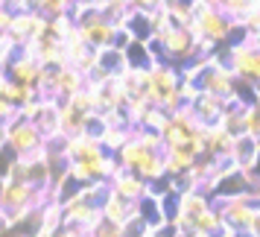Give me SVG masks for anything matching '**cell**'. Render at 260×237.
Returning <instances> with one entry per match:
<instances>
[{
	"mask_svg": "<svg viewBox=\"0 0 260 237\" xmlns=\"http://www.w3.org/2000/svg\"><path fill=\"white\" fill-rule=\"evenodd\" d=\"M6 143L15 150V155H26L36 153L44 146V132L36 120H26L21 114H15L9 123H6Z\"/></svg>",
	"mask_w": 260,
	"mask_h": 237,
	"instance_id": "obj_1",
	"label": "cell"
},
{
	"mask_svg": "<svg viewBox=\"0 0 260 237\" xmlns=\"http://www.w3.org/2000/svg\"><path fill=\"white\" fill-rule=\"evenodd\" d=\"M100 211H103V220H111V223H126L129 217H135V202L123 199V196H117L114 190L106 196V202L100 205Z\"/></svg>",
	"mask_w": 260,
	"mask_h": 237,
	"instance_id": "obj_2",
	"label": "cell"
},
{
	"mask_svg": "<svg viewBox=\"0 0 260 237\" xmlns=\"http://www.w3.org/2000/svg\"><path fill=\"white\" fill-rule=\"evenodd\" d=\"M248 234H251V237H260V202H257V208H254V214H251V223H248Z\"/></svg>",
	"mask_w": 260,
	"mask_h": 237,
	"instance_id": "obj_3",
	"label": "cell"
},
{
	"mask_svg": "<svg viewBox=\"0 0 260 237\" xmlns=\"http://www.w3.org/2000/svg\"><path fill=\"white\" fill-rule=\"evenodd\" d=\"M0 237H26V234H21V231L12 228V225H6V228H0Z\"/></svg>",
	"mask_w": 260,
	"mask_h": 237,
	"instance_id": "obj_4",
	"label": "cell"
}]
</instances>
